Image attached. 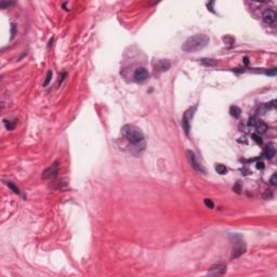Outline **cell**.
<instances>
[{"instance_id":"8fae6325","label":"cell","mask_w":277,"mask_h":277,"mask_svg":"<svg viewBox=\"0 0 277 277\" xmlns=\"http://www.w3.org/2000/svg\"><path fill=\"white\" fill-rule=\"evenodd\" d=\"M275 155V147L273 144H268L264 148V156L266 157L267 159H272Z\"/></svg>"},{"instance_id":"ffe728a7","label":"cell","mask_w":277,"mask_h":277,"mask_svg":"<svg viewBox=\"0 0 277 277\" xmlns=\"http://www.w3.org/2000/svg\"><path fill=\"white\" fill-rule=\"evenodd\" d=\"M205 205H206L208 208H210V209H212V208L214 207L213 203H212L210 199H208V198H207V199H205Z\"/></svg>"},{"instance_id":"d4e9b609","label":"cell","mask_w":277,"mask_h":277,"mask_svg":"<svg viewBox=\"0 0 277 277\" xmlns=\"http://www.w3.org/2000/svg\"><path fill=\"white\" fill-rule=\"evenodd\" d=\"M276 73H277V69H276V68H273V69L271 70V72H267L266 75H268V76H275V75H276Z\"/></svg>"},{"instance_id":"4316f807","label":"cell","mask_w":277,"mask_h":277,"mask_svg":"<svg viewBox=\"0 0 277 277\" xmlns=\"http://www.w3.org/2000/svg\"><path fill=\"white\" fill-rule=\"evenodd\" d=\"M257 168H258V169H264V164H263V162H258V164H257Z\"/></svg>"},{"instance_id":"8992f818","label":"cell","mask_w":277,"mask_h":277,"mask_svg":"<svg viewBox=\"0 0 277 277\" xmlns=\"http://www.w3.org/2000/svg\"><path fill=\"white\" fill-rule=\"evenodd\" d=\"M148 77H150V73H148L146 68H144V67L137 68V69L134 72V75H133L134 80L137 81V82H143V81L146 80Z\"/></svg>"},{"instance_id":"52a82bcc","label":"cell","mask_w":277,"mask_h":277,"mask_svg":"<svg viewBox=\"0 0 277 277\" xmlns=\"http://www.w3.org/2000/svg\"><path fill=\"white\" fill-rule=\"evenodd\" d=\"M225 273H226V265L219 263L210 267V270L208 272V275H210V276H219V275H223Z\"/></svg>"},{"instance_id":"277c9868","label":"cell","mask_w":277,"mask_h":277,"mask_svg":"<svg viewBox=\"0 0 277 277\" xmlns=\"http://www.w3.org/2000/svg\"><path fill=\"white\" fill-rule=\"evenodd\" d=\"M196 110V107H192L190 110H187L183 115V120H182V126H183L184 130H185V133L188 134V131H190V120L194 116V112Z\"/></svg>"},{"instance_id":"7a4b0ae2","label":"cell","mask_w":277,"mask_h":277,"mask_svg":"<svg viewBox=\"0 0 277 277\" xmlns=\"http://www.w3.org/2000/svg\"><path fill=\"white\" fill-rule=\"evenodd\" d=\"M122 133L131 144H137L144 140L143 132L132 125H126L122 127Z\"/></svg>"},{"instance_id":"30bf717a","label":"cell","mask_w":277,"mask_h":277,"mask_svg":"<svg viewBox=\"0 0 277 277\" xmlns=\"http://www.w3.org/2000/svg\"><path fill=\"white\" fill-rule=\"evenodd\" d=\"M170 66H171V64L168 60H160L157 62L156 68H157V70H159V72H167V70H169Z\"/></svg>"},{"instance_id":"603a6c76","label":"cell","mask_w":277,"mask_h":277,"mask_svg":"<svg viewBox=\"0 0 277 277\" xmlns=\"http://www.w3.org/2000/svg\"><path fill=\"white\" fill-rule=\"evenodd\" d=\"M276 173H274L273 175H272V178H271V183L273 184V185H276L277 182H276Z\"/></svg>"},{"instance_id":"83f0119b","label":"cell","mask_w":277,"mask_h":277,"mask_svg":"<svg viewBox=\"0 0 277 277\" xmlns=\"http://www.w3.org/2000/svg\"><path fill=\"white\" fill-rule=\"evenodd\" d=\"M244 60H245V64H248V63H249V61H248V57H245Z\"/></svg>"},{"instance_id":"ba28073f","label":"cell","mask_w":277,"mask_h":277,"mask_svg":"<svg viewBox=\"0 0 277 277\" xmlns=\"http://www.w3.org/2000/svg\"><path fill=\"white\" fill-rule=\"evenodd\" d=\"M57 172H59V161H55L52 166H50V167L47 168V169L44 171L42 178H44V179H50V178L55 177Z\"/></svg>"},{"instance_id":"3957f363","label":"cell","mask_w":277,"mask_h":277,"mask_svg":"<svg viewBox=\"0 0 277 277\" xmlns=\"http://www.w3.org/2000/svg\"><path fill=\"white\" fill-rule=\"evenodd\" d=\"M245 252H246V246H245L244 241L240 239V236L234 235V247L233 251H232V259L240 257Z\"/></svg>"},{"instance_id":"4fadbf2b","label":"cell","mask_w":277,"mask_h":277,"mask_svg":"<svg viewBox=\"0 0 277 277\" xmlns=\"http://www.w3.org/2000/svg\"><path fill=\"white\" fill-rule=\"evenodd\" d=\"M200 63L203 64V65H205V66L212 67V66H215L218 64V62L215 60H213V59H201Z\"/></svg>"},{"instance_id":"9a60e30c","label":"cell","mask_w":277,"mask_h":277,"mask_svg":"<svg viewBox=\"0 0 277 277\" xmlns=\"http://www.w3.org/2000/svg\"><path fill=\"white\" fill-rule=\"evenodd\" d=\"M215 171H217L219 174H226L227 173V168L224 166V165L217 164L215 165Z\"/></svg>"},{"instance_id":"9c48e42d","label":"cell","mask_w":277,"mask_h":277,"mask_svg":"<svg viewBox=\"0 0 277 277\" xmlns=\"http://www.w3.org/2000/svg\"><path fill=\"white\" fill-rule=\"evenodd\" d=\"M262 19L266 24H273L276 20V12L272 9H267L263 12Z\"/></svg>"},{"instance_id":"7402d4cb","label":"cell","mask_w":277,"mask_h":277,"mask_svg":"<svg viewBox=\"0 0 277 277\" xmlns=\"http://www.w3.org/2000/svg\"><path fill=\"white\" fill-rule=\"evenodd\" d=\"M13 4V2H0V7L2 8V9H4L6 7H10V6H12Z\"/></svg>"},{"instance_id":"cb8c5ba5","label":"cell","mask_w":277,"mask_h":277,"mask_svg":"<svg viewBox=\"0 0 277 277\" xmlns=\"http://www.w3.org/2000/svg\"><path fill=\"white\" fill-rule=\"evenodd\" d=\"M256 119H254V117H251V118H249V122H248V125L250 126V127H253L254 125H256Z\"/></svg>"},{"instance_id":"6da1fadb","label":"cell","mask_w":277,"mask_h":277,"mask_svg":"<svg viewBox=\"0 0 277 277\" xmlns=\"http://www.w3.org/2000/svg\"><path fill=\"white\" fill-rule=\"evenodd\" d=\"M209 44V38L204 34H197L190 37L182 46V50L184 52H196L205 47H207Z\"/></svg>"},{"instance_id":"5bb4252c","label":"cell","mask_w":277,"mask_h":277,"mask_svg":"<svg viewBox=\"0 0 277 277\" xmlns=\"http://www.w3.org/2000/svg\"><path fill=\"white\" fill-rule=\"evenodd\" d=\"M230 114L232 115L233 117H235V118H238V117L240 116V114H241V110H240V108L238 106H230Z\"/></svg>"},{"instance_id":"484cf974","label":"cell","mask_w":277,"mask_h":277,"mask_svg":"<svg viewBox=\"0 0 277 277\" xmlns=\"http://www.w3.org/2000/svg\"><path fill=\"white\" fill-rule=\"evenodd\" d=\"M234 190H236L237 193H240V186H239V183H237V184H236V186L234 187Z\"/></svg>"},{"instance_id":"ac0fdd59","label":"cell","mask_w":277,"mask_h":277,"mask_svg":"<svg viewBox=\"0 0 277 277\" xmlns=\"http://www.w3.org/2000/svg\"><path fill=\"white\" fill-rule=\"evenodd\" d=\"M8 186L10 187L11 190H13V193H15V194H20V190H19V188H17L15 185H14L12 182H8Z\"/></svg>"},{"instance_id":"d6986e66","label":"cell","mask_w":277,"mask_h":277,"mask_svg":"<svg viewBox=\"0 0 277 277\" xmlns=\"http://www.w3.org/2000/svg\"><path fill=\"white\" fill-rule=\"evenodd\" d=\"M252 139H253V140L256 141L258 144H262V143H263V141H262V139L260 137V135H258V134H256V133L252 134Z\"/></svg>"},{"instance_id":"5b68a950","label":"cell","mask_w":277,"mask_h":277,"mask_svg":"<svg viewBox=\"0 0 277 277\" xmlns=\"http://www.w3.org/2000/svg\"><path fill=\"white\" fill-rule=\"evenodd\" d=\"M186 155H187V159L190 161V166L197 171V172H200V173H205V169L201 167V165L197 161L196 159V155L194 154V152L192 150H186Z\"/></svg>"},{"instance_id":"e0dca14e","label":"cell","mask_w":277,"mask_h":277,"mask_svg":"<svg viewBox=\"0 0 277 277\" xmlns=\"http://www.w3.org/2000/svg\"><path fill=\"white\" fill-rule=\"evenodd\" d=\"M15 121H9V120H4V126H6V128H7L8 130H13L14 126H15Z\"/></svg>"},{"instance_id":"2e32d148","label":"cell","mask_w":277,"mask_h":277,"mask_svg":"<svg viewBox=\"0 0 277 277\" xmlns=\"http://www.w3.org/2000/svg\"><path fill=\"white\" fill-rule=\"evenodd\" d=\"M52 76H53V73H52V70H49L47 74V77H46V80H44V87H47L48 84H50L51 79H52Z\"/></svg>"},{"instance_id":"44dd1931","label":"cell","mask_w":277,"mask_h":277,"mask_svg":"<svg viewBox=\"0 0 277 277\" xmlns=\"http://www.w3.org/2000/svg\"><path fill=\"white\" fill-rule=\"evenodd\" d=\"M15 34H16V26L14 24H12V27H11V38H14Z\"/></svg>"},{"instance_id":"7c38bea8","label":"cell","mask_w":277,"mask_h":277,"mask_svg":"<svg viewBox=\"0 0 277 277\" xmlns=\"http://www.w3.org/2000/svg\"><path fill=\"white\" fill-rule=\"evenodd\" d=\"M254 127H256V129H257V132L259 134H263L266 132L267 130V125L264 122V121L262 120H258L257 122H256V125H254Z\"/></svg>"}]
</instances>
